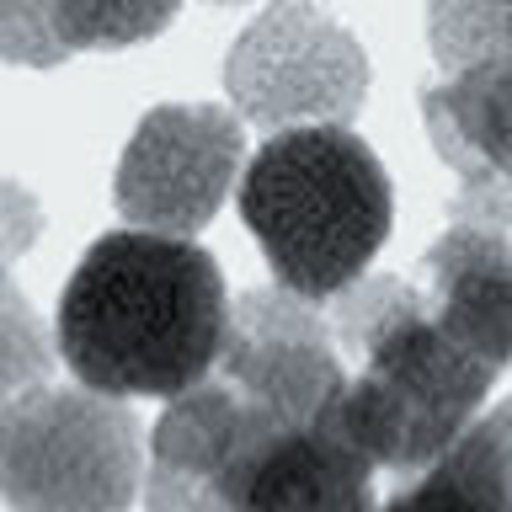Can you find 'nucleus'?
I'll return each instance as SVG.
<instances>
[{
	"mask_svg": "<svg viewBox=\"0 0 512 512\" xmlns=\"http://www.w3.org/2000/svg\"><path fill=\"white\" fill-rule=\"evenodd\" d=\"M224 272L171 230H118L80 256L59 299V358L107 395H182L208 379L230 342Z\"/></svg>",
	"mask_w": 512,
	"mask_h": 512,
	"instance_id": "1",
	"label": "nucleus"
},
{
	"mask_svg": "<svg viewBox=\"0 0 512 512\" xmlns=\"http://www.w3.org/2000/svg\"><path fill=\"white\" fill-rule=\"evenodd\" d=\"M347 384L336 422L379 470H427L475 422L496 368L438 326L427 294L400 278H363L331 299Z\"/></svg>",
	"mask_w": 512,
	"mask_h": 512,
	"instance_id": "2",
	"label": "nucleus"
},
{
	"mask_svg": "<svg viewBox=\"0 0 512 512\" xmlns=\"http://www.w3.org/2000/svg\"><path fill=\"white\" fill-rule=\"evenodd\" d=\"M240 219L272 278L304 299H336L390 240V176L347 123L278 128L240 171Z\"/></svg>",
	"mask_w": 512,
	"mask_h": 512,
	"instance_id": "3",
	"label": "nucleus"
},
{
	"mask_svg": "<svg viewBox=\"0 0 512 512\" xmlns=\"http://www.w3.org/2000/svg\"><path fill=\"white\" fill-rule=\"evenodd\" d=\"M139 416L107 390L6 395L0 411V496L16 512H118L139 496Z\"/></svg>",
	"mask_w": 512,
	"mask_h": 512,
	"instance_id": "4",
	"label": "nucleus"
},
{
	"mask_svg": "<svg viewBox=\"0 0 512 512\" xmlns=\"http://www.w3.org/2000/svg\"><path fill=\"white\" fill-rule=\"evenodd\" d=\"M224 86L240 118L256 128L352 123L368 91L358 38L310 0H272L235 38Z\"/></svg>",
	"mask_w": 512,
	"mask_h": 512,
	"instance_id": "5",
	"label": "nucleus"
},
{
	"mask_svg": "<svg viewBox=\"0 0 512 512\" xmlns=\"http://www.w3.org/2000/svg\"><path fill=\"white\" fill-rule=\"evenodd\" d=\"M246 171V139L235 112L214 102H166L144 112L118 160V214L144 230L192 235L219 214Z\"/></svg>",
	"mask_w": 512,
	"mask_h": 512,
	"instance_id": "6",
	"label": "nucleus"
},
{
	"mask_svg": "<svg viewBox=\"0 0 512 512\" xmlns=\"http://www.w3.org/2000/svg\"><path fill=\"white\" fill-rule=\"evenodd\" d=\"M219 374L251 400L262 422L299 427L331 411L347 384V358L336 347V326L320 315V299L278 283L235 299Z\"/></svg>",
	"mask_w": 512,
	"mask_h": 512,
	"instance_id": "7",
	"label": "nucleus"
},
{
	"mask_svg": "<svg viewBox=\"0 0 512 512\" xmlns=\"http://www.w3.org/2000/svg\"><path fill=\"white\" fill-rule=\"evenodd\" d=\"M422 123L459 176L448 214L512 230V48L427 86Z\"/></svg>",
	"mask_w": 512,
	"mask_h": 512,
	"instance_id": "8",
	"label": "nucleus"
},
{
	"mask_svg": "<svg viewBox=\"0 0 512 512\" xmlns=\"http://www.w3.org/2000/svg\"><path fill=\"white\" fill-rule=\"evenodd\" d=\"M379 464L336 422V400L326 416L299 427H272L251 411V438L224 475V507L288 512V507H368Z\"/></svg>",
	"mask_w": 512,
	"mask_h": 512,
	"instance_id": "9",
	"label": "nucleus"
},
{
	"mask_svg": "<svg viewBox=\"0 0 512 512\" xmlns=\"http://www.w3.org/2000/svg\"><path fill=\"white\" fill-rule=\"evenodd\" d=\"M251 438V400L224 374L171 395L150 432V507H224V475Z\"/></svg>",
	"mask_w": 512,
	"mask_h": 512,
	"instance_id": "10",
	"label": "nucleus"
},
{
	"mask_svg": "<svg viewBox=\"0 0 512 512\" xmlns=\"http://www.w3.org/2000/svg\"><path fill=\"white\" fill-rule=\"evenodd\" d=\"M422 272L438 326L480 363H512V230L448 219L422 256Z\"/></svg>",
	"mask_w": 512,
	"mask_h": 512,
	"instance_id": "11",
	"label": "nucleus"
},
{
	"mask_svg": "<svg viewBox=\"0 0 512 512\" xmlns=\"http://www.w3.org/2000/svg\"><path fill=\"white\" fill-rule=\"evenodd\" d=\"M395 507H512V400L464 427Z\"/></svg>",
	"mask_w": 512,
	"mask_h": 512,
	"instance_id": "12",
	"label": "nucleus"
},
{
	"mask_svg": "<svg viewBox=\"0 0 512 512\" xmlns=\"http://www.w3.org/2000/svg\"><path fill=\"white\" fill-rule=\"evenodd\" d=\"M427 43L443 75L502 54V48H512V0H432Z\"/></svg>",
	"mask_w": 512,
	"mask_h": 512,
	"instance_id": "13",
	"label": "nucleus"
},
{
	"mask_svg": "<svg viewBox=\"0 0 512 512\" xmlns=\"http://www.w3.org/2000/svg\"><path fill=\"white\" fill-rule=\"evenodd\" d=\"M59 32L75 48H134L166 32L182 0H54Z\"/></svg>",
	"mask_w": 512,
	"mask_h": 512,
	"instance_id": "14",
	"label": "nucleus"
},
{
	"mask_svg": "<svg viewBox=\"0 0 512 512\" xmlns=\"http://www.w3.org/2000/svg\"><path fill=\"white\" fill-rule=\"evenodd\" d=\"M0 48L11 64H27V70H48V64L70 59L54 0H0Z\"/></svg>",
	"mask_w": 512,
	"mask_h": 512,
	"instance_id": "15",
	"label": "nucleus"
},
{
	"mask_svg": "<svg viewBox=\"0 0 512 512\" xmlns=\"http://www.w3.org/2000/svg\"><path fill=\"white\" fill-rule=\"evenodd\" d=\"M48 368H54L48 336H43V326H32L27 299L16 294V283H11L6 288V395L48 384Z\"/></svg>",
	"mask_w": 512,
	"mask_h": 512,
	"instance_id": "16",
	"label": "nucleus"
},
{
	"mask_svg": "<svg viewBox=\"0 0 512 512\" xmlns=\"http://www.w3.org/2000/svg\"><path fill=\"white\" fill-rule=\"evenodd\" d=\"M224 6H230V0H224Z\"/></svg>",
	"mask_w": 512,
	"mask_h": 512,
	"instance_id": "17",
	"label": "nucleus"
}]
</instances>
